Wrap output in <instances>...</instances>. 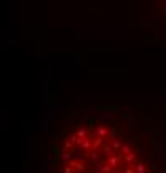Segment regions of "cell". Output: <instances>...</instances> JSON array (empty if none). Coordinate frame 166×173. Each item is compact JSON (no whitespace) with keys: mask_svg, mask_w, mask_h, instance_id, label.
<instances>
[{"mask_svg":"<svg viewBox=\"0 0 166 173\" xmlns=\"http://www.w3.org/2000/svg\"><path fill=\"white\" fill-rule=\"evenodd\" d=\"M141 123L115 105H82L63 112L50 135L53 173H153Z\"/></svg>","mask_w":166,"mask_h":173,"instance_id":"6da1fadb","label":"cell"}]
</instances>
